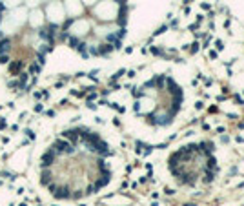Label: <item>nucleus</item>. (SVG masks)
<instances>
[{
    "mask_svg": "<svg viewBox=\"0 0 244 206\" xmlns=\"http://www.w3.org/2000/svg\"><path fill=\"white\" fill-rule=\"evenodd\" d=\"M20 68H22V62H13V64H11V66H9V71H11V73H15V75H17L18 71H20Z\"/></svg>",
    "mask_w": 244,
    "mask_h": 206,
    "instance_id": "nucleus-4",
    "label": "nucleus"
},
{
    "mask_svg": "<svg viewBox=\"0 0 244 206\" xmlns=\"http://www.w3.org/2000/svg\"><path fill=\"white\" fill-rule=\"evenodd\" d=\"M55 153H57V152H53V150H51V152H47V153L42 155V166H51L53 160H55Z\"/></svg>",
    "mask_w": 244,
    "mask_h": 206,
    "instance_id": "nucleus-2",
    "label": "nucleus"
},
{
    "mask_svg": "<svg viewBox=\"0 0 244 206\" xmlns=\"http://www.w3.org/2000/svg\"><path fill=\"white\" fill-rule=\"evenodd\" d=\"M9 48H11V40L9 38H2L0 40V55H6L9 51Z\"/></svg>",
    "mask_w": 244,
    "mask_h": 206,
    "instance_id": "nucleus-3",
    "label": "nucleus"
},
{
    "mask_svg": "<svg viewBox=\"0 0 244 206\" xmlns=\"http://www.w3.org/2000/svg\"><path fill=\"white\" fill-rule=\"evenodd\" d=\"M64 137H68V139H73V140H77V137H78V135H77V132H75V130H73V132L69 130V132H64Z\"/></svg>",
    "mask_w": 244,
    "mask_h": 206,
    "instance_id": "nucleus-5",
    "label": "nucleus"
},
{
    "mask_svg": "<svg viewBox=\"0 0 244 206\" xmlns=\"http://www.w3.org/2000/svg\"><path fill=\"white\" fill-rule=\"evenodd\" d=\"M38 71H40V68H38V66H31V73H38Z\"/></svg>",
    "mask_w": 244,
    "mask_h": 206,
    "instance_id": "nucleus-9",
    "label": "nucleus"
},
{
    "mask_svg": "<svg viewBox=\"0 0 244 206\" xmlns=\"http://www.w3.org/2000/svg\"><path fill=\"white\" fill-rule=\"evenodd\" d=\"M7 60H9V58H7V55H0V64H6Z\"/></svg>",
    "mask_w": 244,
    "mask_h": 206,
    "instance_id": "nucleus-8",
    "label": "nucleus"
},
{
    "mask_svg": "<svg viewBox=\"0 0 244 206\" xmlns=\"http://www.w3.org/2000/svg\"><path fill=\"white\" fill-rule=\"evenodd\" d=\"M53 152H58V153H73L75 148H73L69 142H66V140H57V142L53 144Z\"/></svg>",
    "mask_w": 244,
    "mask_h": 206,
    "instance_id": "nucleus-1",
    "label": "nucleus"
},
{
    "mask_svg": "<svg viewBox=\"0 0 244 206\" xmlns=\"http://www.w3.org/2000/svg\"><path fill=\"white\" fill-rule=\"evenodd\" d=\"M49 177H51V175H49L47 172H44V173H42V179H40L42 184H47V183H49Z\"/></svg>",
    "mask_w": 244,
    "mask_h": 206,
    "instance_id": "nucleus-7",
    "label": "nucleus"
},
{
    "mask_svg": "<svg viewBox=\"0 0 244 206\" xmlns=\"http://www.w3.org/2000/svg\"><path fill=\"white\" fill-rule=\"evenodd\" d=\"M55 195H57V197H69V193H68L66 188H62V190H58V192H55Z\"/></svg>",
    "mask_w": 244,
    "mask_h": 206,
    "instance_id": "nucleus-6",
    "label": "nucleus"
}]
</instances>
